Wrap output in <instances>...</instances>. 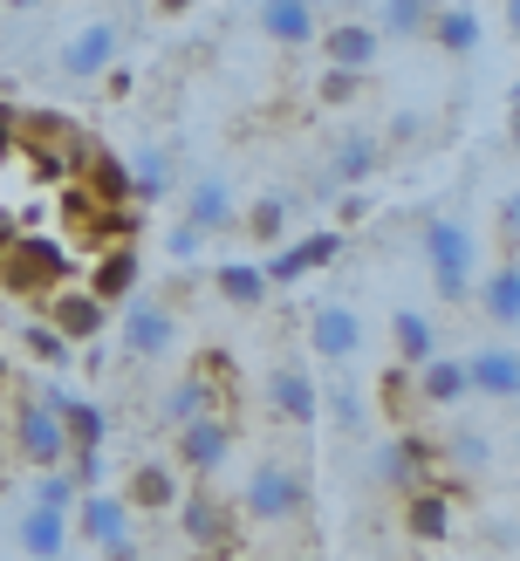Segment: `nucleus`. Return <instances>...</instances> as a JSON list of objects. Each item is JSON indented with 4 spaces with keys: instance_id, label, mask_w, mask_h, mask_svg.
I'll return each instance as SVG.
<instances>
[{
    "instance_id": "nucleus-44",
    "label": "nucleus",
    "mask_w": 520,
    "mask_h": 561,
    "mask_svg": "<svg viewBox=\"0 0 520 561\" xmlns=\"http://www.w3.org/2000/svg\"><path fill=\"white\" fill-rule=\"evenodd\" d=\"M158 14H185V8H199V0H151Z\"/></svg>"
},
{
    "instance_id": "nucleus-2",
    "label": "nucleus",
    "mask_w": 520,
    "mask_h": 561,
    "mask_svg": "<svg viewBox=\"0 0 520 561\" xmlns=\"http://www.w3.org/2000/svg\"><path fill=\"white\" fill-rule=\"evenodd\" d=\"M69 274H76V261H69V247L55 233H27L21 227L8 247H0V288L21 295V301H48L55 288H69Z\"/></svg>"
},
{
    "instance_id": "nucleus-27",
    "label": "nucleus",
    "mask_w": 520,
    "mask_h": 561,
    "mask_svg": "<svg viewBox=\"0 0 520 561\" xmlns=\"http://www.w3.org/2000/svg\"><path fill=\"white\" fill-rule=\"evenodd\" d=\"M479 288V308L493 329H520V261H500L486 280H473Z\"/></svg>"
},
{
    "instance_id": "nucleus-12",
    "label": "nucleus",
    "mask_w": 520,
    "mask_h": 561,
    "mask_svg": "<svg viewBox=\"0 0 520 561\" xmlns=\"http://www.w3.org/2000/svg\"><path fill=\"white\" fill-rule=\"evenodd\" d=\"M178 493H185V472L172 459H137L124 472V507L130 514H172Z\"/></svg>"
},
{
    "instance_id": "nucleus-17",
    "label": "nucleus",
    "mask_w": 520,
    "mask_h": 561,
    "mask_svg": "<svg viewBox=\"0 0 520 561\" xmlns=\"http://www.w3.org/2000/svg\"><path fill=\"white\" fill-rule=\"evenodd\" d=\"M309 343L328 363H349L356 350H363V316L343 308V301H328V308H315V316H309Z\"/></svg>"
},
{
    "instance_id": "nucleus-46",
    "label": "nucleus",
    "mask_w": 520,
    "mask_h": 561,
    "mask_svg": "<svg viewBox=\"0 0 520 561\" xmlns=\"http://www.w3.org/2000/svg\"><path fill=\"white\" fill-rule=\"evenodd\" d=\"M507 27H513V35H520V0H507Z\"/></svg>"
},
{
    "instance_id": "nucleus-1",
    "label": "nucleus",
    "mask_w": 520,
    "mask_h": 561,
    "mask_svg": "<svg viewBox=\"0 0 520 561\" xmlns=\"http://www.w3.org/2000/svg\"><path fill=\"white\" fill-rule=\"evenodd\" d=\"M27 164H35V179H76L82 158H90V130H82L76 117H62V110H14V145Z\"/></svg>"
},
{
    "instance_id": "nucleus-30",
    "label": "nucleus",
    "mask_w": 520,
    "mask_h": 561,
    "mask_svg": "<svg viewBox=\"0 0 520 561\" xmlns=\"http://www.w3.org/2000/svg\"><path fill=\"white\" fill-rule=\"evenodd\" d=\"M425 42H438L446 55H473V48H479V14H473V8H431Z\"/></svg>"
},
{
    "instance_id": "nucleus-47",
    "label": "nucleus",
    "mask_w": 520,
    "mask_h": 561,
    "mask_svg": "<svg viewBox=\"0 0 520 561\" xmlns=\"http://www.w3.org/2000/svg\"><path fill=\"white\" fill-rule=\"evenodd\" d=\"M0 8H42V0H0Z\"/></svg>"
},
{
    "instance_id": "nucleus-22",
    "label": "nucleus",
    "mask_w": 520,
    "mask_h": 561,
    "mask_svg": "<svg viewBox=\"0 0 520 561\" xmlns=\"http://www.w3.org/2000/svg\"><path fill=\"white\" fill-rule=\"evenodd\" d=\"M14 548L27 561H62L69 554V514H55V507H27L14 520Z\"/></svg>"
},
{
    "instance_id": "nucleus-15",
    "label": "nucleus",
    "mask_w": 520,
    "mask_h": 561,
    "mask_svg": "<svg viewBox=\"0 0 520 561\" xmlns=\"http://www.w3.org/2000/svg\"><path fill=\"white\" fill-rule=\"evenodd\" d=\"M322 62L328 69H349V76H363V69H377V48H383V35L370 21H336V27H322Z\"/></svg>"
},
{
    "instance_id": "nucleus-20",
    "label": "nucleus",
    "mask_w": 520,
    "mask_h": 561,
    "mask_svg": "<svg viewBox=\"0 0 520 561\" xmlns=\"http://www.w3.org/2000/svg\"><path fill=\"white\" fill-rule=\"evenodd\" d=\"M404 535L425 541V548L446 541V535H452V493H446V486H411V493H404Z\"/></svg>"
},
{
    "instance_id": "nucleus-48",
    "label": "nucleus",
    "mask_w": 520,
    "mask_h": 561,
    "mask_svg": "<svg viewBox=\"0 0 520 561\" xmlns=\"http://www.w3.org/2000/svg\"><path fill=\"white\" fill-rule=\"evenodd\" d=\"M0 383H8V356H0Z\"/></svg>"
},
{
    "instance_id": "nucleus-45",
    "label": "nucleus",
    "mask_w": 520,
    "mask_h": 561,
    "mask_svg": "<svg viewBox=\"0 0 520 561\" xmlns=\"http://www.w3.org/2000/svg\"><path fill=\"white\" fill-rule=\"evenodd\" d=\"M507 145L520 151V103H513V117H507Z\"/></svg>"
},
{
    "instance_id": "nucleus-29",
    "label": "nucleus",
    "mask_w": 520,
    "mask_h": 561,
    "mask_svg": "<svg viewBox=\"0 0 520 561\" xmlns=\"http://www.w3.org/2000/svg\"><path fill=\"white\" fill-rule=\"evenodd\" d=\"M391 343H397V363H404V370H418V363L438 356V329L418 316V308H397V316H391Z\"/></svg>"
},
{
    "instance_id": "nucleus-11",
    "label": "nucleus",
    "mask_w": 520,
    "mask_h": 561,
    "mask_svg": "<svg viewBox=\"0 0 520 561\" xmlns=\"http://www.w3.org/2000/svg\"><path fill=\"white\" fill-rule=\"evenodd\" d=\"M42 308H48L42 322H48L55 335H62L69 350H82V343H96V335L109 329V308H103V301H96L90 288H55V295H48Z\"/></svg>"
},
{
    "instance_id": "nucleus-9",
    "label": "nucleus",
    "mask_w": 520,
    "mask_h": 561,
    "mask_svg": "<svg viewBox=\"0 0 520 561\" xmlns=\"http://www.w3.org/2000/svg\"><path fill=\"white\" fill-rule=\"evenodd\" d=\"M178 527H185V541L206 561H227L233 535H240V520H233V507L219 493H178Z\"/></svg>"
},
{
    "instance_id": "nucleus-7",
    "label": "nucleus",
    "mask_w": 520,
    "mask_h": 561,
    "mask_svg": "<svg viewBox=\"0 0 520 561\" xmlns=\"http://www.w3.org/2000/svg\"><path fill=\"white\" fill-rule=\"evenodd\" d=\"M227 459H233V417H227V411H199L192 425H178V445H172V466H178V472H192V480H212Z\"/></svg>"
},
{
    "instance_id": "nucleus-6",
    "label": "nucleus",
    "mask_w": 520,
    "mask_h": 561,
    "mask_svg": "<svg viewBox=\"0 0 520 561\" xmlns=\"http://www.w3.org/2000/svg\"><path fill=\"white\" fill-rule=\"evenodd\" d=\"M76 535L82 541H96L103 561H137V541H130V507H124V493H76Z\"/></svg>"
},
{
    "instance_id": "nucleus-35",
    "label": "nucleus",
    "mask_w": 520,
    "mask_h": 561,
    "mask_svg": "<svg viewBox=\"0 0 520 561\" xmlns=\"http://www.w3.org/2000/svg\"><path fill=\"white\" fill-rule=\"evenodd\" d=\"M493 453H486V438L479 432H452V438H438V466H452V472H479Z\"/></svg>"
},
{
    "instance_id": "nucleus-3",
    "label": "nucleus",
    "mask_w": 520,
    "mask_h": 561,
    "mask_svg": "<svg viewBox=\"0 0 520 561\" xmlns=\"http://www.w3.org/2000/svg\"><path fill=\"white\" fill-rule=\"evenodd\" d=\"M301 507H309V480H301L294 466H281V459H261L254 472H246V486H240V514H246V520H261V527H281V520H294Z\"/></svg>"
},
{
    "instance_id": "nucleus-37",
    "label": "nucleus",
    "mask_w": 520,
    "mask_h": 561,
    "mask_svg": "<svg viewBox=\"0 0 520 561\" xmlns=\"http://www.w3.org/2000/svg\"><path fill=\"white\" fill-rule=\"evenodd\" d=\"M322 411L336 417L343 432H356V425H363V398H356L349 383H322Z\"/></svg>"
},
{
    "instance_id": "nucleus-42",
    "label": "nucleus",
    "mask_w": 520,
    "mask_h": 561,
    "mask_svg": "<svg viewBox=\"0 0 520 561\" xmlns=\"http://www.w3.org/2000/svg\"><path fill=\"white\" fill-rule=\"evenodd\" d=\"M500 227H507V233H520V192H513V199L500 206Z\"/></svg>"
},
{
    "instance_id": "nucleus-26",
    "label": "nucleus",
    "mask_w": 520,
    "mask_h": 561,
    "mask_svg": "<svg viewBox=\"0 0 520 561\" xmlns=\"http://www.w3.org/2000/svg\"><path fill=\"white\" fill-rule=\"evenodd\" d=\"M411 390H418L425 404H459V398H473V377H465V363L459 356H431V363H418V370H411Z\"/></svg>"
},
{
    "instance_id": "nucleus-18",
    "label": "nucleus",
    "mask_w": 520,
    "mask_h": 561,
    "mask_svg": "<svg viewBox=\"0 0 520 561\" xmlns=\"http://www.w3.org/2000/svg\"><path fill=\"white\" fill-rule=\"evenodd\" d=\"M82 288H90L103 308H124V301L137 295V240H124V247H103Z\"/></svg>"
},
{
    "instance_id": "nucleus-49",
    "label": "nucleus",
    "mask_w": 520,
    "mask_h": 561,
    "mask_svg": "<svg viewBox=\"0 0 520 561\" xmlns=\"http://www.w3.org/2000/svg\"><path fill=\"white\" fill-rule=\"evenodd\" d=\"M513 103H520V82H513Z\"/></svg>"
},
{
    "instance_id": "nucleus-19",
    "label": "nucleus",
    "mask_w": 520,
    "mask_h": 561,
    "mask_svg": "<svg viewBox=\"0 0 520 561\" xmlns=\"http://www.w3.org/2000/svg\"><path fill=\"white\" fill-rule=\"evenodd\" d=\"M267 404L288 417V425H315L322 417V383L309 370H294V363H281V370L267 377Z\"/></svg>"
},
{
    "instance_id": "nucleus-41",
    "label": "nucleus",
    "mask_w": 520,
    "mask_h": 561,
    "mask_svg": "<svg viewBox=\"0 0 520 561\" xmlns=\"http://www.w3.org/2000/svg\"><path fill=\"white\" fill-rule=\"evenodd\" d=\"M199 247H206V233H192V227H185V219H178V227H172V233H164V254H172L178 267H185V261H199Z\"/></svg>"
},
{
    "instance_id": "nucleus-39",
    "label": "nucleus",
    "mask_w": 520,
    "mask_h": 561,
    "mask_svg": "<svg viewBox=\"0 0 520 561\" xmlns=\"http://www.w3.org/2000/svg\"><path fill=\"white\" fill-rule=\"evenodd\" d=\"M377 390H383V411H391L397 425H404V411H411V398H418V390H411V370H404V363H391V370L377 377Z\"/></svg>"
},
{
    "instance_id": "nucleus-34",
    "label": "nucleus",
    "mask_w": 520,
    "mask_h": 561,
    "mask_svg": "<svg viewBox=\"0 0 520 561\" xmlns=\"http://www.w3.org/2000/svg\"><path fill=\"white\" fill-rule=\"evenodd\" d=\"M431 8H438V0H383L377 27H383V35H397V42H425V27H431Z\"/></svg>"
},
{
    "instance_id": "nucleus-43",
    "label": "nucleus",
    "mask_w": 520,
    "mask_h": 561,
    "mask_svg": "<svg viewBox=\"0 0 520 561\" xmlns=\"http://www.w3.org/2000/svg\"><path fill=\"white\" fill-rule=\"evenodd\" d=\"M14 233H21V213H8V206H0V247H8Z\"/></svg>"
},
{
    "instance_id": "nucleus-36",
    "label": "nucleus",
    "mask_w": 520,
    "mask_h": 561,
    "mask_svg": "<svg viewBox=\"0 0 520 561\" xmlns=\"http://www.w3.org/2000/svg\"><path fill=\"white\" fill-rule=\"evenodd\" d=\"M21 350L35 356V363H48V370H62V363L76 356V350H69V343H62V335H55L48 322H27V329H21Z\"/></svg>"
},
{
    "instance_id": "nucleus-16",
    "label": "nucleus",
    "mask_w": 520,
    "mask_h": 561,
    "mask_svg": "<svg viewBox=\"0 0 520 561\" xmlns=\"http://www.w3.org/2000/svg\"><path fill=\"white\" fill-rule=\"evenodd\" d=\"M343 254V233L336 227H322V233H309V240H301V247H281V254H274L261 274H267V288H294V280L301 274H315V267H328V261H336Z\"/></svg>"
},
{
    "instance_id": "nucleus-10",
    "label": "nucleus",
    "mask_w": 520,
    "mask_h": 561,
    "mask_svg": "<svg viewBox=\"0 0 520 561\" xmlns=\"http://www.w3.org/2000/svg\"><path fill=\"white\" fill-rule=\"evenodd\" d=\"M431 466H438V438H418V432H397L391 445H377V480L391 486L397 500L411 486H431Z\"/></svg>"
},
{
    "instance_id": "nucleus-23",
    "label": "nucleus",
    "mask_w": 520,
    "mask_h": 561,
    "mask_svg": "<svg viewBox=\"0 0 520 561\" xmlns=\"http://www.w3.org/2000/svg\"><path fill=\"white\" fill-rule=\"evenodd\" d=\"M76 185L90 192L96 206H130V158H117V151H103V145H90V158H82V172H76Z\"/></svg>"
},
{
    "instance_id": "nucleus-13",
    "label": "nucleus",
    "mask_w": 520,
    "mask_h": 561,
    "mask_svg": "<svg viewBox=\"0 0 520 561\" xmlns=\"http://www.w3.org/2000/svg\"><path fill=\"white\" fill-rule=\"evenodd\" d=\"M185 227L192 233H233L240 227V206H233V185L227 179H219V172H199V179H192L185 185Z\"/></svg>"
},
{
    "instance_id": "nucleus-24",
    "label": "nucleus",
    "mask_w": 520,
    "mask_h": 561,
    "mask_svg": "<svg viewBox=\"0 0 520 561\" xmlns=\"http://www.w3.org/2000/svg\"><path fill=\"white\" fill-rule=\"evenodd\" d=\"M465 377H473V398H500V404H513L520 398V356L513 350H473L465 356Z\"/></svg>"
},
{
    "instance_id": "nucleus-31",
    "label": "nucleus",
    "mask_w": 520,
    "mask_h": 561,
    "mask_svg": "<svg viewBox=\"0 0 520 561\" xmlns=\"http://www.w3.org/2000/svg\"><path fill=\"white\" fill-rule=\"evenodd\" d=\"M206 404H212V390H206L199 377H192V370H185L178 383H164V398H158V417H164V425H172V432H178V425H192V417H199Z\"/></svg>"
},
{
    "instance_id": "nucleus-14",
    "label": "nucleus",
    "mask_w": 520,
    "mask_h": 561,
    "mask_svg": "<svg viewBox=\"0 0 520 561\" xmlns=\"http://www.w3.org/2000/svg\"><path fill=\"white\" fill-rule=\"evenodd\" d=\"M109 62H117V21H90L62 42V76L69 82H103Z\"/></svg>"
},
{
    "instance_id": "nucleus-38",
    "label": "nucleus",
    "mask_w": 520,
    "mask_h": 561,
    "mask_svg": "<svg viewBox=\"0 0 520 561\" xmlns=\"http://www.w3.org/2000/svg\"><path fill=\"white\" fill-rule=\"evenodd\" d=\"M35 507H55V514H69V507H76V480H69V466H48V472H42Z\"/></svg>"
},
{
    "instance_id": "nucleus-21",
    "label": "nucleus",
    "mask_w": 520,
    "mask_h": 561,
    "mask_svg": "<svg viewBox=\"0 0 520 561\" xmlns=\"http://www.w3.org/2000/svg\"><path fill=\"white\" fill-rule=\"evenodd\" d=\"M254 21H261V35L281 42V48H309L322 35V27H315V0H261Z\"/></svg>"
},
{
    "instance_id": "nucleus-4",
    "label": "nucleus",
    "mask_w": 520,
    "mask_h": 561,
    "mask_svg": "<svg viewBox=\"0 0 520 561\" xmlns=\"http://www.w3.org/2000/svg\"><path fill=\"white\" fill-rule=\"evenodd\" d=\"M425 267H431V288L446 301H465L473 295V233L459 219H425Z\"/></svg>"
},
{
    "instance_id": "nucleus-25",
    "label": "nucleus",
    "mask_w": 520,
    "mask_h": 561,
    "mask_svg": "<svg viewBox=\"0 0 520 561\" xmlns=\"http://www.w3.org/2000/svg\"><path fill=\"white\" fill-rule=\"evenodd\" d=\"M377 164H383V145L370 130H343L336 145H328V179H336V185H370Z\"/></svg>"
},
{
    "instance_id": "nucleus-28",
    "label": "nucleus",
    "mask_w": 520,
    "mask_h": 561,
    "mask_svg": "<svg viewBox=\"0 0 520 561\" xmlns=\"http://www.w3.org/2000/svg\"><path fill=\"white\" fill-rule=\"evenodd\" d=\"M212 295L227 308H261L274 288H267V274L254 261H227V267H212Z\"/></svg>"
},
{
    "instance_id": "nucleus-32",
    "label": "nucleus",
    "mask_w": 520,
    "mask_h": 561,
    "mask_svg": "<svg viewBox=\"0 0 520 561\" xmlns=\"http://www.w3.org/2000/svg\"><path fill=\"white\" fill-rule=\"evenodd\" d=\"M164 192H172V158L137 151L130 158V206H151V199H164Z\"/></svg>"
},
{
    "instance_id": "nucleus-8",
    "label": "nucleus",
    "mask_w": 520,
    "mask_h": 561,
    "mask_svg": "<svg viewBox=\"0 0 520 561\" xmlns=\"http://www.w3.org/2000/svg\"><path fill=\"white\" fill-rule=\"evenodd\" d=\"M8 438H14V453L27 466H62L69 459V432H62V417H55L42 398H14V417H8Z\"/></svg>"
},
{
    "instance_id": "nucleus-33",
    "label": "nucleus",
    "mask_w": 520,
    "mask_h": 561,
    "mask_svg": "<svg viewBox=\"0 0 520 561\" xmlns=\"http://www.w3.org/2000/svg\"><path fill=\"white\" fill-rule=\"evenodd\" d=\"M288 219H294V206H288V192H261V199L246 206V219H240V227L254 233L261 247H274V240L288 233Z\"/></svg>"
},
{
    "instance_id": "nucleus-40",
    "label": "nucleus",
    "mask_w": 520,
    "mask_h": 561,
    "mask_svg": "<svg viewBox=\"0 0 520 561\" xmlns=\"http://www.w3.org/2000/svg\"><path fill=\"white\" fill-rule=\"evenodd\" d=\"M356 82H363V76H349V69H322V90H315V96H322L328 110H343V103H356Z\"/></svg>"
},
{
    "instance_id": "nucleus-5",
    "label": "nucleus",
    "mask_w": 520,
    "mask_h": 561,
    "mask_svg": "<svg viewBox=\"0 0 520 561\" xmlns=\"http://www.w3.org/2000/svg\"><path fill=\"white\" fill-rule=\"evenodd\" d=\"M117 343L130 363H158V356H172L178 350V316H172V301H158V295H130L124 301V322H117Z\"/></svg>"
}]
</instances>
